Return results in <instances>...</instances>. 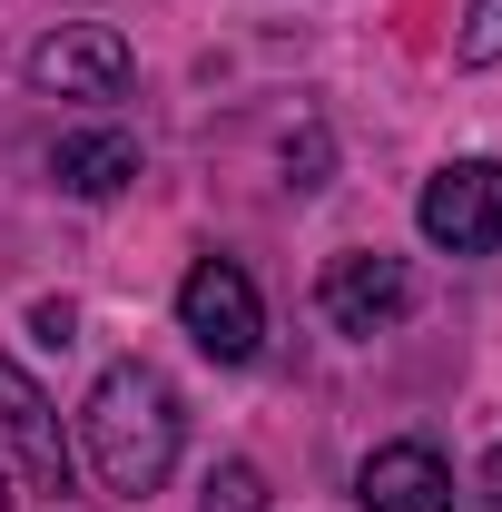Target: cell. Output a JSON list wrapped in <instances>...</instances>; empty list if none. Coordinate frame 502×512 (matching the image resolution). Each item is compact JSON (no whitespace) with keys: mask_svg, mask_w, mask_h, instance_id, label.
I'll use <instances>...</instances> for the list:
<instances>
[{"mask_svg":"<svg viewBox=\"0 0 502 512\" xmlns=\"http://www.w3.org/2000/svg\"><path fill=\"white\" fill-rule=\"evenodd\" d=\"M178 444H188V414H178V384L158 365H109L79 404V463L99 473V493L119 503H148L168 473H178Z\"/></svg>","mask_w":502,"mask_h":512,"instance_id":"1","label":"cell"},{"mask_svg":"<svg viewBox=\"0 0 502 512\" xmlns=\"http://www.w3.org/2000/svg\"><path fill=\"white\" fill-rule=\"evenodd\" d=\"M178 325L197 335V355H217V365H247L256 335H266L256 276L237 266V256H197L188 276H178Z\"/></svg>","mask_w":502,"mask_h":512,"instance_id":"2","label":"cell"},{"mask_svg":"<svg viewBox=\"0 0 502 512\" xmlns=\"http://www.w3.org/2000/svg\"><path fill=\"white\" fill-rule=\"evenodd\" d=\"M424 237L453 256H493L502 247V168L493 158H453V168H434L424 178Z\"/></svg>","mask_w":502,"mask_h":512,"instance_id":"3","label":"cell"},{"mask_svg":"<svg viewBox=\"0 0 502 512\" xmlns=\"http://www.w3.org/2000/svg\"><path fill=\"white\" fill-rule=\"evenodd\" d=\"M315 306H325V325H345V335H384V325L414 306V276H404V256H384V247H345V256H325Z\"/></svg>","mask_w":502,"mask_h":512,"instance_id":"4","label":"cell"},{"mask_svg":"<svg viewBox=\"0 0 502 512\" xmlns=\"http://www.w3.org/2000/svg\"><path fill=\"white\" fill-rule=\"evenodd\" d=\"M128 40L109 30V20H89V30H50L40 50H30V79L50 89V99H119L128 89Z\"/></svg>","mask_w":502,"mask_h":512,"instance_id":"5","label":"cell"},{"mask_svg":"<svg viewBox=\"0 0 502 512\" xmlns=\"http://www.w3.org/2000/svg\"><path fill=\"white\" fill-rule=\"evenodd\" d=\"M0 444L20 453V473H30L40 493H69V463H79V453H69V434H60V404L20 375L10 355H0Z\"/></svg>","mask_w":502,"mask_h":512,"instance_id":"6","label":"cell"},{"mask_svg":"<svg viewBox=\"0 0 502 512\" xmlns=\"http://www.w3.org/2000/svg\"><path fill=\"white\" fill-rule=\"evenodd\" d=\"M355 503L365 512H453V463L434 444H375L355 463Z\"/></svg>","mask_w":502,"mask_h":512,"instance_id":"7","label":"cell"},{"mask_svg":"<svg viewBox=\"0 0 502 512\" xmlns=\"http://www.w3.org/2000/svg\"><path fill=\"white\" fill-rule=\"evenodd\" d=\"M50 178H60L69 197L99 207V197H119L128 178H138V138H128V128H79V138L50 148Z\"/></svg>","mask_w":502,"mask_h":512,"instance_id":"8","label":"cell"},{"mask_svg":"<svg viewBox=\"0 0 502 512\" xmlns=\"http://www.w3.org/2000/svg\"><path fill=\"white\" fill-rule=\"evenodd\" d=\"M453 50H463V69H493L502 60V0H473V10H463Z\"/></svg>","mask_w":502,"mask_h":512,"instance_id":"9","label":"cell"},{"mask_svg":"<svg viewBox=\"0 0 502 512\" xmlns=\"http://www.w3.org/2000/svg\"><path fill=\"white\" fill-rule=\"evenodd\" d=\"M197 512H266V473L256 463H217V483H207Z\"/></svg>","mask_w":502,"mask_h":512,"instance_id":"10","label":"cell"},{"mask_svg":"<svg viewBox=\"0 0 502 512\" xmlns=\"http://www.w3.org/2000/svg\"><path fill=\"white\" fill-rule=\"evenodd\" d=\"M286 188H325V128H306V138L286 148Z\"/></svg>","mask_w":502,"mask_h":512,"instance_id":"11","label":"cell"},{"mask_svg":"<svg viewBox=\"0 0 502 512\" xmlns=\"http://www.w3.org/2000/svg\"><path fill=\"white\" fill-rule=\"evenodd\" d=\"M483 503L502 512V444H493V463H483Z\"/></svg>","mask_w":502,"mask_h":512,"instance_id":"12","label":"cell"},{"mask_svg":"<svg viewBox=\"0 0 502 512\" xmlns=\"http://www.w3.org/2000/svg\"><path fill=\"white\" fill-rule=\"evenodd\" d=\"M0 512H10V473H0Z\"/></svg>","mask_w":502,"mask_h":512,"instance_id":"13","label":"cell"}]
</instances>
